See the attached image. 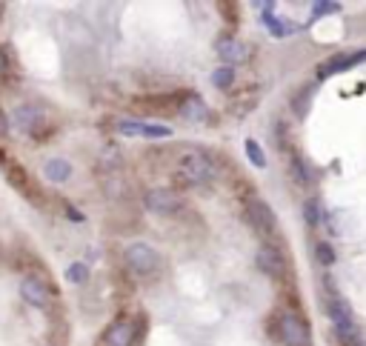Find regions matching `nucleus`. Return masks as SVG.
Instances as JSON below:
<instances>
[{
    "label": "nucleus",
    "mask_w": 366,
    "mask_h": 346,
    "mask_svg": "<svg viewBox=\"0 0 366 346\" xmlns=\"http://www.w3.org/2000/svg\"><path fill=\"white\" fill-rule=\"evenodd\" d=\"M174 178L183 187H204L215 178V163L201 149H187L174 163Z\"/></svg>",
    "instance_id": "f257e3e1"
},
{
    "label": "nucleus",
    "mask_w": 366,
    "mask_h": 346,
    "mask_svg": "<svg viewBox=\"0 0 366 346\" xmlns=\"http://www.w3.org/2000/svg\"><path fill=\"white\" fill-rule=\"evenodd\" d=\"M123 261H126L129 272L137 275V278H152V275L160 269V255H157V249H152L149 243H140V241L126 246Z\"/></svg>",
    "instance_id": "f03ea898"
},
{
    "label": "nucleus",
    "mask_w": 366,
    "mask_h": 346,
    "mask_svg": "<svg viewBox=\"0 0 366 346\" xmlns=\"http://www.w3.org/2000/svg\"><path fill=\"white\" fill-rule=\"evenodd\" d=\"M278 335H281V340H283L286 346H309V343H312L306 320H303L300 315H295V312L281 315V320H278Z\"/></svg>",
    "instance_id": "7ed1b4c3"
},
{
    "label": "nucleus",
    "mask_w": 366,
    "mask_h": 346,
    "mask_svg": "<svg viewBox=\"0 0 366 346\" xmlns=\"http://www.w3.org/2000/svg\"><path fill=\"white\" fill-rule=\"evenodd\" d=\"M9 126L21 129L23 135H38L46 126V112L35 103H21V106H15V112L9 117Z\"/></svg>",
    "instance_id": "20e7f679"
},
{
    "label": "nucleus",
    "mask_w": 366,
    "mask_h": 346,
    "mask_svg": "<svg viewBox=\"0 0 366 346\" xmlns=\"http://www.w3.org/2000/svg\"><path fill=\"white\" fill-rule=\"evenodd\" d=\"M357 63H366V49H357V52H340V55H332L326 58L320 66H318V80H326L332 75H340V72H349L355 69Z\"/></svg>",
    "instance_id": "39448f33"
},
{
    "label": "nucleus",
    "mask_w": 366,
    "mask_h": 346,
    "mask_svg": "<svg viewBox=\"0 0 366 346\" xmlns=\"http://www.w3.org/2000/svg\"><path fill=\"white\" fill-rule=\"evenodd\" d=\"M143 204L155 215H174V212L183 209V198L177 192H172V189H149Z\"/></svg>",
    "instance_id": "423d86ee"
},
{
    "label": "nucleus",
    "mask_w": 366,
    "mask_h": 346,
    "mask_svg": "<svg viewBox=\"0 0 366 346\" xmlns=\"http://www.w3.org/2000/svg\"><path fill=\"white\" fill-rule=\"evenodd\" d=\"M21 298H23L29 306H35V309H49V303H52V289L46 286V281L29 275V278H23V283H21Z\"/></svg>",
    "instance_id": "0eeeda50"
},
{
    "label": "nucleus",
    "mask_w": 366,
    "mask_h": 346,
    "mask_svg": "<svg viewBox=\"0 0 366 346\" xmlns=\"http://www.w3.org/2000/svg\"><path fill=\"white\" fill-rule=\"evenodd\" d=\"M246 209H249V221H252V226H255L261 235H272V232H275V212L269 209V204H266V201L252 198Z\"/></svg>",
    "instance_id": "6e6552de"
},
{
    "label": "nucleus",
    "mask_w": 366,
    "mask_h": 346,
    "mask_svg": "<svg viewBox=\"0 0 366 346\" xmlns=\"http://www.w3.org/2000/svg\"><path fill=\"white\" fill-rule=\"evenodd\" d=\"M258 269H261L263 275H269V278H283L286 261H283V255H281L275 246H261V249H258Z\"/></svg>",
    "instance_id": "1a4fd4ad"
},
{
    "label": "nucleus",
    "mask_w": 366,
    "mask_h": 346,
    "mask_svg": "<svg viewBox=\"0 0 366 346\" xmlns=\"http://www.w3.org/2000/svg\"><path fill=\"white\" fill-rule=\"evenodd\" d=\"M218 55L226 61L224 66H235V63H244L249 58V46L241 41V38H221L218 41Z\"/></svg>",
    "instance_id": "9d476101"
},
{
    "label": "nucleus",
    "mask_w": 366,
    "mask_h": 346,
    "mask_svg": "<svg viewBox=\"0 0 366 346\" xmlns=\"http://www.w3.org/2000/svg\"><path fill=\"white\" fill-rule=\"evenodd\" d=\"M106 346H132L135 340V323L129 318H117L109 329H106Z\"/></svg>",
    "instance_id": "9b49d317"
},
{
    "label": "nucleus",
    "mask_w": 366,
    "mask_h": 346,
    "mask_svg": "<svg viewBox=\"0 0 366 346\" xmlns=\"http://www.w3.org/2000/svg\"><path fill=\"white\" fill-rule=\"evenodd\" d=\"M43 175H46V181H52V184H66V181L75 175V166H72L66 157H49V160L43 163Z\"/></svg>",
    "instance_id": "f8f14e48"
},
{
    "label": "nucleus",
    "mask_w": 366,
    "mask_h": 346,
    "mask_svg": "<svg viewBox=\"0 0 366 346\" xmlns=\"http://www.w3.org/2000/svg\"><path fill=\"white\" fill-rule=\"evenodd\" d=\"M180 115H183V120H189V123H201V120H206V115H209V109H206V103L201 100V98H187L180 103Z\"/></svg>",
    "instance_id": "ddd939ff"
},
{
    "label": "nucleus",
    "mask_w": 366,
    "mask_h": 346,
    "mask_svg": "<svg viewBox=\"0 0 366 346\" xmlns=\"http://www.w3.org/2000/svg\"><path fill=\"white\" fill-rule=\"evenodd\" d=\"M335 335H338V340H340L343 346H352V343H357V340H360V329L355 326V320H352V318L338 320V323H335Z\"/></svg>",
    "instance_id": "4468645a"
},
{
    "label": "nucleus",
    "mask_w": 366,
    "mask_h": 346,
    "mask_svg": "<svg viewBox=\"0 0 366 346\" xmlns=\"http://www.w3.org/2000/svg\"><path fill=\"white\" fill-rule=\"evenodd\" d=\"M89 266L83 263V261H75V263H69L66 266V281L69 283H75V286H83V283H89Z\"/></svg>",
    "instance_id": "2eb2a0df"
},
{
    "label": "nucleus",
    "mask_w": 366,
    "mask_h": 346,
    "mask_svg": "<svg viewBox=\"0 0 366 346\" xmlns=\"http://www.w3.org/2000/svg\"><path fill=\"white\" fill-rule=\"evenodd\" d=\"M6 181H9L12 187H18L23 195H29V178H26V172H23L18 163H9V166H6Z\"/></svg>",
    "instance_id": "dca6fc26"
},
{
    "label": "nucleus",
    "mask_w": 366,
    "mask_h": 346,
    "mask_svg": "<svg viewBox=\"0 0 366 346\" xmlns=\"http://www.w3.org/2000/svg\"><path fill=\"white\" fill-rule=\"evenodd\" d=\"M244 149H246V157H249V163L252 166H258V169H266V152H263V146L258 143V140H246L244 143Z\"/></svg>",
    "instance_id": "f3484780"
},
{
    "label": "nucleus",
    "mask_w": 366,
    "mask_h": 346,
    "mask_svg": "<svg viewBox=\"0 0 366 346\" xmlns=\"http://www.w3.org/2000/svg\"><path fill=\"white\" fill-rule=\"evenodd\" d=\"M263 23L269 26V35H272V38H286V35H292V26H289L286 21H281V18H272L269 12H263Z\"/></svg>",
    "instance_id": "a211bd4d"
},
{
    "label": "nucleus",
    "mask_w": 366,
    "mask_h": 346,
    "mask_svg": "<svg viewBox=\"0 0 366 346\" xmlns=\"http://www.w3.org/2000/svg\"><path fill=\"white\" fill-rule=\"evenodd\" d=\"M232 83H235V69L232 66H218L212 72V86L215 89H229Z\"/></svg>",
    "instance_id": "6ab92c4d"
},
{
    "label": "nucleus",
    "mask_w": 366,
    "mask_h": 346,
    "mask_svg": "<svg viewBox=\"0 0 366 346\" xmlns=\"http://www.w3.org/2000/svg\"><path fill=\"white\" fill-rule=\"evenodd\" d=\"M303 218H306L309 226H318V224H320V201H318V198H309V201L303 204Z\"/></svg>",
    "instance_id": "aec40b11"
},
{
    "label": "nucleus",
    "mask_w": 366,
    "mask_h": 346,
    "mask_svg": "<svg viewBox=\"0 0 366 346\" xmlns=\"http://www.w3.org/2000/svg\"><path fill=\"white\" fill-rule=\"evenodd\" d=\"M338 9H343L338 0H318V4H312V18H323V15H335Z\"/></svg>",
    "instance_id": "412c9836"
},
{
    "label": "nucleus",
    "mask_w": 366,
    "mask_h": 346,
    "mask_svg": "<svg viewBox=\"0 0 366 346\" xmlns=\"http://www.w3.org/2000/svg\"><path fill=\"white\" fill-rule=\"evenodd\" d=\"M169 135H172V129L169 126H160V123H143V129H140V137H152V140L169 137Z\"/></svg>",
    "instance_id": "4be33fe9"
},
{
    "label": "nucleus",
    "mask_w": 366,
    "mask_h": 346,
    "mask_svg": "<svg viewBox=\"0 0 366 346\" xmlns=\"http://www.w3.org/2000/svg\"><path fill=\"white\" fill-rule=\"evenodd\" d=\"M140 129H143V120H135V117H123V120H117V132H120V135L135 137V135H140Z\"/></svg>",
    "instance_id": "5701e85b"
},
{
    "label": "nucleus",
    "mask_w": 366,
    "mask_h": 346,
    "mask_svg": "<svg viewBox=\"0 0 366 346\" xmlns=\"http://www.w3.org/2000/svg\"><path fill=\"white\" fill-rule=\"evenodd\" d=\"M315 252H318V261H320L323 266H332V263H335V249H332L326 241H320V243L315 246Z\"/></svg>",
    "instance_id": "b1692460"
},
{
    "label": "nucleus",
    "mask_w": 366,
    "mask_h": 346,
    "mask_svg": "<svg viewBox=\"0 0 366 346\" xmlns=\"http://www.w3.org/2000/svg\"><path fill=\"white\" fill-rule=\"evenodd\" d=\"M329 315H332V320H335V323H338V320L352 318V312H349V306H346L343 300H332V303H329Z\"/></svg>",
    "instance_id": "393cba45"
},
{
    "label": "nucleus",
    "mask_w": 366,
    "mask_h": 346,
    "mask_svg": "<svg viewBox=\"0 0 366 346\" xmlns=\"http://www.w3.org/2000/svg\"><path fill=\"white\" fill-rule=\"evenodd\" d=\"M66 218H69V221H75V224H83V221H86V215H83L80 209H75L72 204H66Z\"/></svg>",
    "instance_id": "a878e982"
},
{
    "label": "nucleus",
    "mask_w": 366,
    "mask_h": 346,
    "mask_svg": "<svg viewBox=\"0 0 366 346\" xmlns=\"http://www.w3.org/2000/svg\"><path fill=\"white\" fill-rule=\"evenodd\" d=\"M6 135H9V117L0 112V137H6Z\"/></svg>",
    "instance_id": "bb28decb"
}]
</instances>
